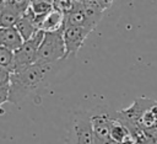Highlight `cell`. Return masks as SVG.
<instances>
[{
	"label": "cell",
	"instance_id": "3",
	"mask_svg": "<svg viewBox=\"0 0 157 144\" xmlns=\"http://www.w3.org/2000/svg\"><path fill=\"white\" fill-rule=\"evenodd\" d=\"M65 54L66 48L64 42V28L55 32H44L36 63L54 64L65 60Z\"/></svg>",
	"mask_w": 157,
	"mask_h": 144
},
{
	"label": "cell",
	"instance_id": "10",
	"mask_svg": "<svg viewBox=\"0 0 157 144\" xmlns=\"http://www.w3.org/2000/svg\"><path fill=\"white\" fill-rule=\"evenodd\" d=\"M112 0H82L83 9L94 26L101 21L104 11L112 6Z\"/></svg>",
	"mask_w": 157,
	"mask_h": 144
},
{
	"label": "cell",
	"instance_id": "11",
	"mask_svg": "<svg viewBox=\"0 0 157 144\" xmlns=\"http://www.w3.org/2000/svg\"><path fill=\"white\" fill-rule=\"evenodd\" d=\"M16 28H17V31L21 33V36H22V38H23V41L26 42V41H29L38 31H40L39 30V26H38V23H37V21H36V16H34V14L28 9V11L17 21V23H16V26H15Z\"/></svg>",
	"mask_w": 157,
	"mask_h": 144
},
{
	"label": "cell",
	"instance_id": "14",
	"mask_svg": "<svg viewBox=\"0 0 157 144\" xmlns=\"http://www.w3.org/2000/svg\"><path fill=\"white\" fill-rule=\"evenodd\" d=\"M110 140L115 142V143H120V144H125V143H132L134 139L129 132V129L120 122L117 121L113 123L112 126V130H110Z\"/></svg>",
	"mask_w": 157,
	"mask_h": 144
},
{
	"label": "cell",
	"instance_id": "2",
	"mask_svg": "<svg viewBox=\"0 0 157 144\" xmlns=\"http://www.w3.org/2000/svg\"><path fill=\"white\" fill-rule=\"evenodd\" d=\"M39 64L34 63L31 66L11 74V90L9 102L18 105L27 97L39 95L40 91L47 90L59 76L60 64Z\"/></svg>",
	"mask_w": 157,
	"mask_h": 144
},
{
	"label": "cell",
	"instance_id": "7",
	"mask_svg": "<svg viewBox=\"0 0 157 144\" xmlns=\"http://www.w3.org/2000/svg\"><path fill=\"white\" fill-rule=\"evenodd\" d=\"M31 1L27 0H2L0 2L1 28L15 27L17 21L28 11Z\"/></svg>",
	"mask_w": 157,
	"mask_h": 144
},
{
	"label": "cell",
	"instance_id": "13",
	"mask_svg": "<svg viewBox=\"0 0 157 144\" xmlns=\"http://www.w3.org/2000/svg\"><path fill=\"white\" fill-rule=\"evenodd\" d=\"M64 21L65 15L58 10H53L43 21L40 26V31L43 32H55L61 28H64Z\"/></svg>",
	"mask_w": 157,
	"mask_h": 144
},
{
	"label": "cell",
	"instance_id": "12",
	"mask_svg": "<svg viewBox=\"0 0 157 144\" xmlns=\"http://www.w3.org/2000/svg\"><path fill=\"white\" fill-rule=\"evenodd\" d=\"M25 43L21 33L16 27L0 28V44L4 48H7L12 52H16Z\"/></svg>",
	"mask_w": 157,
	"mask_h": 144
},
{
	"label": "cell",
	"instance_id": "15",
	"mask_svg": "<svg viewBox=\"0 0 157 144\" xmlns=\"http://www.w3.org/2000/svg\"><path fill=\"white\" fill-rule=\"evenodd\" d=\"M11 90V73L0 68V105L9 102Z\"/></svg>",
	"mask_w": 157,
	"mask_h": 144
},
{
	"label": "cell",
	"instance_id": "16",
	"mask_svg": "<svg viewBox=\"0 0 157 144\" xmlns=\"http://www.w3.org/2000/svg\"><path fill=\"white\" fill-rule=\"evenodd\" d=\"M13 63H15V52L7 48L0 47V68L6 69L12 74Z\"/></svg>",
	"mask_w": 157,
	"mask_h": 144
},
{
	"label": "cell",
	"instance_id": "4",
	"mask_svg": "<svg viewBox=\"0 0 157 144\" xmlns=\"http://www.w3.org/2000/svg\"><path fill=\"white\" fill-rule=\"evenodd\" d=\"M69 144H96L92 123L87 111H74L69 119Z\"/></svg>",
	"mask_w": 157,
	"mask_h": 144
},
{
	"label": "cell",
	"instance_id": "5",
	"mask_svg": "<svg viewBox=\"0 0 157 144\" xmlns=\"http://www.w3.org/2000/svg\"><path fill=\"white\" fill-rule=\"evenodd\" d=\"M117 112L107 105H98L88 111L96 144H107L110 140V130L117 121Z\"/></svg>",
	"mask_w": 157,
	"mask_h": 144
},
{
	"label": "cell",
	"instance_id": "8",
	"mask_svg": "<svg viewBox=\"0 0 157 144\" xmlns=\"http://www.w3.org/2000/svg\"><path fill=\"white\" fill-rule=\"evenodd\" d=\"M91 32V30L85 27H64V42L66 48L65 60L75 58Z\"/></svg>",
	"mask_w": 157,
	"mask_h": 144
},
{
	"label": "cell",
	"instance_id": "6",
	"mask_svg": "<svg viewBox=\"0 0 157 144\" xmlns=\"http://www.w3.org/2000/svg\"><path fill=\"white\" fill-rule=\"evenodd\" d=\"M44 32L38 31L29 41H26L20 49L15 52V63H13V73H18L37 62L38 49L43 41Z\"/></svg>",
	"mask_w": 157,
	"mask_h": 144
},
{
	"label": "cell",
	"instance_id": "17",
	"mask_svg": "<svg viewBox=\"0 0 157 144\" xmlns=\"http://www.w3.org/2000/svg\"><path fill=\"white\" fill-rule=\"evenodd\" d=\"M72 2L74 0H55L54 1V9L63 12L64 15H66L71 9H72Z\"/></svg>",
	"mask_w": 157,
	"mask_h": 144
},
{
	"label": "cell",
	"instance_id": "9",
	"mask_svg": "<svg viewBox=\"0 0 157 144\" xmlns=\"http://www.w3.org/2000/svg\"><path fill=\"white\" fill-rule=\"evenodd\" d=\"M64 27H85L91 31L96 28V26L87 16L82 1H76V0H74L72 2V9L65 15Z\"/></svg>",
	"mask_w": 157,
	"mask_h": 144
},
{
	"label": "cell",
	"instance_id": "1",
	"mask_svg": "<svg viewBox=\"0 0 157 144\" xmlns=\"http://www.w3.org/2000/svg\"><path fill=\"white\" fill-rule=\"evenodd\" d=\"M130 132L136 144H157V101L150 97H137L134 102L117 112Z\"/></svg>",
	"mask_w": 157,
	"mask_h": 144
}]
</instances>
